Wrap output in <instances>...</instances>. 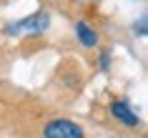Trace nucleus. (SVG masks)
Masks as SVG:
<instances>
[{
  "label": "nucleus",
  "mask_w": 148,
  "mask_h": 138,
  "mask_svg": "<svg viewBox=\"0 0 148 138\" xmlns=\"http://www.w3.org/2000/svg\"><path fill=\"white\" fill-rule=\"evenodd\" d=\"M48 25H50V15L48 13H35V15L18 20V23H8L3 30H5V35H23V33H43L48 30Z\"/></svg>",
  "instance_id": "nucleus-1"
},
{
  "label": "nucleus",
  "mask_w": 148,
  "mask_h": 138,
  "mask_svg": "<svg viewBox=\"0 0 148 138\" xmlns=\"http://www.w3.org/2000/svg\"><path fill=\"white\" fill-rule=\"evenodd\" d=\"M43 136L45 138H86L83 136V128L78 123L68 121V118H55V121L45 123Z\"/></svg>",
  "instance_id": "nucleus-2"
},
{
  "label": "nucleus",
  "mask_w": 148,
  "mask_h": 138,
  "mask_svg": "<svg viewBox=\"0 0 148 138\" xmlns=\"http://www.w3.org/2000/svg\"><path fill=\"white\" fill-rule=\"evenodd\" d=\"M110 113H113V118H118V121L123 123V126H128V128H136V126H138V115H136V111H133L125 100H113V103H110Z\"/></svg>",
  "instance_id": "nucleus-3"
},
{
  "label": "nucleus",
  "mask_w": 148,
  "mask_h": 138,
  "mask_svg": "<svg viewBox=\"0 0 148 138\" xmlns=\"http://www.w3.org/2000/svg\"><path fill=\"white\" fill-rule=\"evenodd\" d=\"M75 35H78V40H80L86 48H95V45H98V33H95L86 20L75 23Z\"/></svg>",
  "instance_id": "nucleus-4"
},
{
  "label": "nucleus",
  "mask_w": 148,
  "mask_h": 138,
  "mask_svg": "<svg viewBox=\"0 0 148 138\" xmlns=\"http://www.w3.org/2000/svg\"><path fill=\"white\" fill-rule=\"evenodd\" d=\"M101 68H103V70L110 68V53H108V50H106V53H101Z\"/></svg>",
  "instance_id": "nucleus-5"
},
{
  "label": "nucleus",
  "mask_w": 148,
  "mask_h": 138,
  "mask_svg": "<svg viewBox=\"0 0 148 138\" xmlns=\"http://www.w3.org/2000/svg\"><path fill=\"white\" fill-rule=\"evenodd\" d=\"M138 35H146V15L138 20Z\"/></svg>",
  "instance_id": "nucleus-6"
}]
</instances>
